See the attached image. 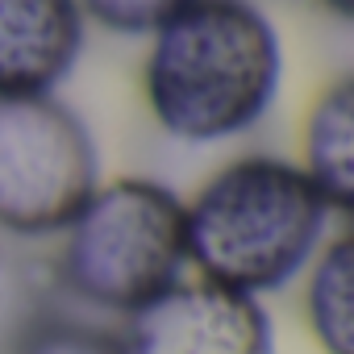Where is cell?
Instances as JSON below:
<instances>
[{"label": "cell", "mask_w": 354, "mask_h": 354, "mask_svg": "<svg viewBox=\"0 0 354 354\" xmlns=\"http://www.w3.org/2000/svg\"><path fill=\"white\" fill-rule=\"evenodd\" d=\"M283 84V42L250 0H188L150 34L142 92L150 117L188 146L254 129Z\"/></svg>", "instance_id": "1"}, {"label": "cell", "mask_w": 354, "mask_h": 354, "mask_svg": "<svg viewBox=\"0 0 354 354\" xmlns=\"http://www.w3.org/2000/svg\"><path fill=\"white\" fill-rule=\"evenodd\" d=\"M329 201L300 162L246 154L184 201V250L196 279L263 296L292 283L329 234Z\"/></svg>", "instance_id": "2"}, {"label": "cell", "mask_w": 354, "mask_h": 354, "mask_svg": "<svg viewBox=\"0 0 354 354\" xmlns=\"http://www.w3.org/2000/svg\"><path fill=\"white\" fill-rule=\"evenodd\" d=\"M184 201L158 180L121 175L96 184L63 225L59 279L104 313H133L184 279Z\"/></svg>", "instance_id": "3"}, {"label": "cell", "mask_w": 354, "mask_h": 354, "mask_svg": "<svg viewBox=\"0 0 354 354\" xmlns=\"http://www.w3.org/2000/svg\"><path fill=\"white\" fill-rule=\"evenodd\" d=\"M100 184L88 121L50 96H0V230L13 238L63 234Z\"/></svg>", "instance_id": "4"}, {"label": "cell", "mask_w": 354, "mask_h": 354, "mask_svg": "<svg viewBox=\"0 0 354 354\" xmlns=\"http://www.w3.org/2000/svg\"><path fill=\"white\" fill-rule=\"evenodd\" d=\"M117 346L121 354H275V329L259 296L209 279H175L125 313Z\"/></svg>", "instance_id": "5"}, {"label": "cell", "mask_w": 354, "mask_h": 354, "mask_svg": "<svg viewBox=\"0 0 354 354\" xmlns=\"http://www.w3.org/2000/svg\"><path fill=\"white\" fill-rule=\"evenodd\" d=\"M84 42L75 0H0V96H50L75 71Z\"/></svg>", "instance_id": "6"}, {"label": "cell", "mask_w": 354, "mask_h": 354, "mask_svg": "<svg viewBox=\"0 0 354 354\" xmlns=\"http://www.w3.org/2000/svg\"><path fill=\"white\" fill-rule=\"evenodd\" d=\"M300 171L329 201L333 213L354 209V80L337 75L304 117Z\"/></svg>", "instance_id": "7"}, {"label": "cell", "mask_w": 354, "mask_h": 354, "mask_svg": "<svg viewBox=\"0 0 354 354\" xmlns=\"http://www.w3.org/2000/svg\"><path fill=\"white\" fill-rule=\"evenodd\" d=\"M304 313L325 354H354V242L337 234L308 263Z\"/></svg>", "instance_id": "8"}, {"label": "cell", "mask_w": 354, "mask_h": 354, "mask_svg": "<svg viewBox=\"0 0 354 354\" xmlns=\"http://www.w3.org/2000/svg\"><path fill=\"white\" fill-rule=\"evenodd\" d=\"M13 354H121L117 333L67 317H38L17 342Z\"/></svg>", "instance_id": "9"}, {"label": "cell", "mask_w": 354, "mask_h": 354, "mask_svg": "<svg viewBox=\"0 0 354 354\" xmlns=\"http://www.w3.org/2000/svg\"><path fill=\"white\" fill-rule=\"evenodd\" d=\"M84 21H96L113 34L150 38L167 17H175L188 0H75Z\"/></svg>", "instance_id": "10"}, {"label": "cell", "mask_w": 354, "mask_h": 354, "mask_svg": "<svg viewBox=\"0 0 354 354\" xmlns=\"http://www.w3.org/2000/svg\"><path fill=\"white\" fill-rule=\"evenodd\" d=\"M321 9H329L333 17H342V21H350L354 17V0H317Z\"/></svg>", "instance_id": "11"}]
</instances>
